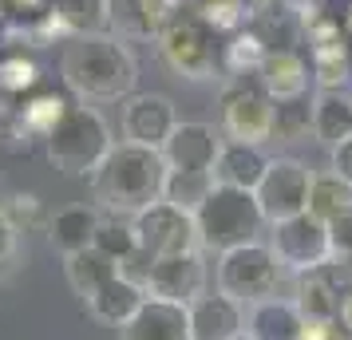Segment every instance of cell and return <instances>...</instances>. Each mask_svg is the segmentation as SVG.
Segmentation results:
<instances>
[{
	"label": "cell",
	"mask_w": 352,
	"mask_h": 340,
	"mask_svg": "<svg viewBox=\"0 0 352 340\" xmlns=\"http://www.w3.org/2000/svg\"><path fill=\"white\" fill-rule=\"evenodd\" d=\"M60 76L83 103H119L135 95L139 64L119 36H72L60 56Z\"/></svg>",
	"instance_id": "cell-1"
},
{
	"label": "cell",
	"mask_w": 352,
	"mask_h": 340,
	"mask_svg": "<svg viewBox=\"0 0 352 340\" xmlns=\"http://www.w3.org/2000/svg\"><path fill=\"white\" fill-rule=\"evenodd\" d=\"M273 107L257 76H226L218 87V131L234 143L265 146L273 139Z\"/></svg>",
	"instance_id": "cell-6"
},
{
	"label": "cell",
	"mask_w": 352,
	"mask_h": 340,
	"mask_svg": "<svg viewBox=\"0 0 352 340\" xmlns=\"http://www.w3.org/2000/svg\"><path fill=\"white\" fill-rule=\"evenodd\" d=\"M352 206V186L340 174L324 170V174H313V186H309V214L320 218V222H333L340 210Z\"/></svg>",
	"instance_id": "cell-27"
},
{
	"label": "cell",
	"mask_w": 352,
	"mask_h": 340,
	"mask_svg": "<svg viewBox=\"0 0 352 340\" xmlns=\"http://www.w3.org/2000/svg\"><path fill=\"white\" fill-rule=\"evenodd\" d=\"M309 67H313L317 91H340V87H344V80H349L344 40H336V44H317V48H313V56H309Z\"/></svg>",
	"instance_id": "cell-30"
},
{
	"label": "cell",
	"mask_w": 352,
	"mask_h": 340,
	"mask_svg": "<svg viewBox=\"0 0 352 340\" xmlns=\"http://www.w3.org/2000/svg\"><path fill=\"white\" fill-rule=\"evenodd\" d=\"M155 44H159L162 64L170 67L178 80L202 83V80H214L218 67H222V48L226 44H218V32H214L194 8L190 12L178 8L175 16H170V24L159 32Z\"/></svg>",
	"instance_id": "cell-5"
},
{
	"label": "cell",
	"mask_w": 352,
	"mask_h": 340,
	"mask_svg": "<svg viewBox=\"0 0 352 340\" xmlns=\"http://www.w3.org/2000/svg\"><path fill=\"white\" fill-rule=\"evenodd\" d=\"M48 20L56 36H96L107 32V0H52Z\"/></svg>",
	"instance_id": "cell-23"
},
{
	"label": "cell",
	"mask_w": 352,
	"mask_h": 340,
	"mask_svg": "<svg viewBox=\"0 0 352 340\" xmlns=\"http://www.w3.org/2000/svg\"><path fill=\"white\" fill-rule=\"evenodd\" d=\"M99 226H103V214H99L96 202L91 206L87 202H76V206H64V210H56L48 218V242L60 258H72V253L96 245Z\"/></svg>",
	"instance_id": "cell-19"
},
{
	"label": "cell",
	"mask_w": 352,
	"mask_h": 340,
	"mask_svg": "<svg viewBox=\"0 0 352 340\" xmlns=\"http://www.w3.org/2000/svg\"><path fill=\"white\" fill-rule=\"evenodd\" d=\"M64 273H67V285H72V293H76L80 301H87L91 293L103 289V285H107L115 273H119V265H115L111 258H103L96 245H91V249H80V253L64 258Z\"/></svg>",
	"instance_id": "cell-25"
},
{
	"label": "cell",
	"mask_w": 352,
	"mask_h": 340,
	"mask_svg": "<svg viewBox=\"0 0 352 340\" xmlns=\"http://www.w3.org/2000/svg\"><path fill=\"white\" fill-rule=\"evenodd\" d=\"M111 146H115V139H111L107 119L96 107L76 103V107H67L60 115V123L44 139V155H48V162L60 174H67V179H91L96 166L107 159Z\"/></svg>",
	"instance_id": "cell-4"
},
{
	"label": "cell",
	"mask_w": 352,
	"mask_h": 340,
	"mask_svg": "<svg viewBox=\"0 0 352 340\" xmlns=\"http://www.w3.org/2000/svg\"><path fill=\"white\" fill-rule=\"evenodd\" d=\"M166 170L170 166L162 159V150L115 143L87 182H91V198L99 210L115 214V218H135L139 210H146L151 202L162 198Z\"/></svg>",
	"instance_id": "cell-2"
},
{
	"label": "cell",
	"mask_w": 352,
	"mask_h": 340,
	"mask_svg": "<svg viewBox=\"0 0 352 340\" xmlns=\"http://www.w3.org/2000/svg\"><path fill=\"white\" fill-rule=\"evenodd\" d=\"M313 135V99H285L273 107V139L277 143H305Z\"/></svg>",
	"instance_id": "cell-29"
},
{
	"label": "cell",
	"mask_w": 352,
	"mask_h": 340,
	"mask_svg": "<svg viewBox=\"0 0 352 340\" xmlns=\"http://www.w3.org/2000/svg\"><path fill=\"white\" fill-rule=\"evenodd\" d=\"M265 166H270L265 146L226 139L222 150H218V162H214V182H222V186H238V190H257V182H261V174H265Z\"/></svg>",
	"instance_id": "cell-20"
},
{
	"label": "cell",
	"mask_w": 352,
	"mask_h": 340,
	"mask_svg": "<svg viewBox=\"0 0 352 340\" xmlns=\"http://www.w3.org/2000/svg\"><path fill=\"white\" fill-rule=\"evenodd\" d=\"M210 190H214V174H206V170H166L162 202H175V206L194 214L206 202Z\"/></svg>",
	"instance_id": "cell-28"
},
{
	"label": "cell",
	"mask_w": 352,
	"mask_h": 340,
	"mask_svg": "<svg viewBox=\"0 0 352 340\" xmlns=\"http://www.w3.org/2000/svg\"><path fill=\"white\" fill-rule=\"evenodd\" d=\"M336 321L352 332V285H349V289H340V317H336Z\"/></svg>",
	"instance_id": "cell-38"
},
{
	"label": "cell",
	"mask_w": 352,
	"mask_h": 340,
	"mask_svg": "<svg viewBox=\"0 0 352 340\" xmlns=\"http://www.w3.org/2000/svg\"><path fill=\"white\" fill-rule=\"evenodd\" d=\"M96 249L103 258H111L119 269L127 265L135 253H139V242H135V229H131V218H103V226L96 234Z\"/></svg>",
	"instance_id": "cell-31"
},
{
	"label": "cell",
	"mask_w": 352,
	"mask_h": 340,
	"mask_svg": "<svg viewBox=\"0 0 352 340\" xmlns=\"http://www.w3.org/2000/svg\"><path fill=\"white\" fill-rule=\"evenodd\" d=\"M329 170L340 174V179L352 186V139H344V143H336L333 150H329Z\"/></svg>",
	"instance_id": "cell-35"
},
{
	"label": "cell",
	"mask_w": 352,
	"mask_h": 340,
	"mask_svg": "<svg viewBox=\"0 0 352 340\" xmlns=\"http://www.w3.org/2000/svg\"><path fill=\"white\" fill-rule=\"evenodd\" d=\"M210 285V269L202 249H190V253H175V258H155L151 269L143 277L146 297H159V301H175V305H190L198 301Z\"/></svg>",
	"instance_id": "cell-11"
},
{
	"label": "cell",
	"mask_w": 352,
	"mask_h": 340,
	"mask_svg": "<svg viewBox=\"0 0 352 340\" xmlns=\"http://www.w3.org/2000/svg\"><path fill=\"white\" fill-rule=\"evenodd\" d=\"M234 340H254V337H250V332H241V337H234Z\"/></svg>",
	"instance_id": "cell-40"
},
{
	"label": "cell",
	"mask_w": 352,
	"mask_h": 340,
	"mask_svg": "<svg viewBox=\"0 0 352 340\" xmlns=\"http://www.w3.org/2000/svg\"><path fill=\"white\" fill-rule=\"evenodd\" d=\"M52 0H8V12H28V16H44Z\"/></svg>",
	"instance_id": "cell-37"
},
{
	"label": "cell",
	"mask_w": 352,
	"mask_h": 340,
	"mask_svg": "<svg viewBox=\"0 0 352 340\" xmlns=\"http://www.w3.org/2000/svg\"><path fill=\"white\" fill-rule=\"evenodd\" d=\"M182 0H107V28L119 40H159Z\"/></svg>",
	"instance_id": "cell-14"
},
{
	"label": "cell",
	"mask_w": 352,
	"mask_h": 340,
	"mask_svg": "<svg viewBox=\"0 0 352 340\" xmlns=\"http://www.w3.org/2000/svg\"><path fill=\"white\" fill-rule=\"evenodd\" d=\"M175 127H178V111L166 95L135 91L131 99H123V143L162 150V143L170 139Z\"/></svg>",
	"instance_id": "cell-12"
},
{
	"label": "cell",
	"mask_w": 352,
	"mask_h": 340,
	"mask_svg": "<svg viewBox=\"0 0 352 340\" xmlns=\"http://www.w3.org/2000/svg\"><path fill=\"white\" fill-rule=\"evenodd\" d=\"M40 83V67L28 56H0V95L8 99H28Z\"/></svg>",
	"instance_id": "cell-32"
},
{
	"label": "cell",
	"mask_w": 352,
	"mask_h": 340,
	"mask_svg": "<svg viewBox=\"0 0 352 340\" xmlns=\"http://www.w3.org/2000/svg\"><path fill=\"white\" fill-rule=\"evenodd\" d=\"M245 4L250 0H190V8L206 20L214 32H241V24L250 16Z\"/></svg>",
	"instance_id": "cell-33"
},
{
	"label": "cell",
	"mask_w": 352,
	"mask_h": 340,
	"mask_svg": "<svg viewBox=\"0 0 352 340\" xmlns=\"http://www.w3.org/2000/svg\"><path fill=\"white\" fill-rule=\"evenodd\" d=\"M135 229V242L146 258H175V253H190L202 249L198 245V226H194V214L175 206V202H151L146 210H139L131 218Z\"/></svg>",
	"instance_id": "cell-8"
},
{
	"label": "cell",
	"mask_w": 352,
	"mask_h": 340,
	"mask_svg": "<svg viewBox=\"0 0 352 340\" xmlns=\"http://www.w3.org/2000/svg\"><path fill=\"white\" fill-rule=\"evenodd\" d=\"M309 186H313V170L301 159H289V155L270 159V166H265V174L254 190L265 222L273 226V222H285L293 214H305L309 210Z\"/></svg>",
	"instance_id": "cell-10"
},
{
	"label": "cell",
	"mask_w": 352,
	"mask_h": 340,
	"mask_svg": "<svg viewBox=\"0 0 352 340\" xmlns=\"http://www.w3.org/2000/svg\"><path fill=\"white\" fill-rule=\"evenodd\" d=\"M257 80L270 91L273 103H285V99H301L309 91V80H313V67L297 48H273L265 52V60L257 67Z\"/></svg>",
	"instance_id": "cell-18"
},
{
	"label": "cell",
	"mask_w": 352,
	"mask_h": 340,
	"mask_svg": "<svg viewBox=\"0 0 352 340\" xmlns=\"http://www.w3.org/2000/svg\"><path fill=\"white\" fill-rule=\"evenodd\" d=\"M226 135L214 123H198V119H178V127L170 131V139L162 143V159L170 170H206L214 174V162L222 150Z\"/></svg>",
	"instance_id": "cell-13"
},
{
	"label": "cell",
	"mask_w": 352,
	"mask_h": 340,
	"mask_svg": "<svg viewBox=\"0 0 352 340\" xmlns=\"http://www.w3.org/2000/svg\"><path fill=\"white\" fill-rule=\"evenodd\" d=\"M297 305H301L305 321H336V317H340V285H336L324 269L301 273Z\"/></svg>",
	"instance_id": "cell-26"
},
{
	"label": "cell",
	"mask_w": 352,
	"mask_h": 340,
	"mask_svg": "<svg viewBox=\"0 0 352 340\" xmlns=\"http://www.w3.org/2000/svg\"><path fill=\"white\" fill-rule=\"evenodd\" d=\"M329 226V245H333V258H352V206L340 210Z\"/></svg>",
	"instance_id": "cell-34"
},
{
	"label": "cell",
	"mask_w": 352,
	"mask_h": 340,
	"mask_svg": "<svg viewBox=\"0 0 352 340\" xmlns=\"http://www.w3.org/2000/svg\"><path fill=\"white\" fill-rule=\"evenodd\" d=\"M12 258H16V229L0 218V265H8Z\"/></svg>",
	"instance_id": "cell-36"
},
{
	"label": "cell",
	"mask_w": 352,
	"mask_h": 340,
	"mask_svg": "<svg viewBox=\"0 0 352 340\" xmlns=\"http://www.w3.org/2000/svg\"><path fill=\"white\" fill-rule=\"evenodd\" d=\"M186 313H190V340H234L245 332V305L218 289L190 301Z\"/></svg>",
	"instance_id": "cell-15"
},
{
	"label": "cell",
	"mask_w": 352,
	"mask_h": 340,
	"mask_svg": "<svg viewBox=\"0 0 352 340\" xmlns=\"http://www.w3.org/2000/svg\"><path fill=\"white\" fill-rule=\"evenodd\" d=\"M270 249L289 273H317L333 261V245H329V226L313 218V214H293L285 222L270 226Z\"/></svg>",
	"instance_id": "cell-9"
},
{
	"label": "cell",
	"mask_w": 352,
	"mask_h": 340,
	"mask_svg": "<svg viewBox=\"0 0 352 340\" xmlns=\"http://www.w3.org/2000/svg\"><path fill=\"white\" fill-rule=\"evenodd\" d=\"M119 340H190V313L186 305L146 297L139 313L119 328Z\"/></svg>",
	"instance_id": "cell-16"
},
{
	"label": "cell",
	"mask_w": 352,
	"mask_h": 340,
	"mask_svg": "<svg viewBox=\"0 0 352 340\" xmlns=\"http://www.w3.org/2000/svg\"><path fill=\"white\" fill-rule=\"evenodd\" d=\"M146 301V289L139 285V281H131V277L115 273L103 289H96L83 305H87V313L96 317L99 324H111V328H123V324L139 313V305Z\"/></svg>",
	"instance_id": "cell-21"
},
{
	"label": "cell",
	"mask_w": 352,
	"mask_h": 340,
	"mask_svg": "<svg viewBox=\"0 0 352 340\" xmlns=\"http://www.w3.org/2000/svg\"><path fill=\"white\" fill-rule=\"evenodd\" d=\"M281 273H285V265L277 261L270 242H250V245H238V249L218 253L214 285H218V293L234 297L241 305H254L261 297H273L277 293Z\"/></svg>",
	"instance_id": "cell-7"
},
{
	"label": "cell",
	"mask_w": 352,
	"mask_h": 340,
	"mask_svg": "<svg viewBox=\"0 0 352 340\" xmlns=\"http://www.w3.org/2000/svg\"><path fill=\"white\" fill-rule=\"evenodd\" d=\"M305 313L289 297H261L245 305V332L254 340H305Z\"/></svg>",
	"instance_id": "cell-17"
},
{
	"label": "cell",
	"mask_w": 352,
	"mask_h": 340,
	"mask_svg": "<svg viewBox=\"0 0 352 340\" xmlns=\"http://www.w3.org/2000/svg\"><path fill=\"white\" fill-rule=\"evenodd\" d=\"M313 139L329 150L352 139V95H344V87L313 95Z\"/></svg>",
	"instance_id": "cell-22"
},
{
	"label": "cell",
	"mask_w": 352,
	"mask_h": 340,
	"mask_svg": "<svg viewBox=\"0 0 352 340\" xmlns=\"http://www.w3.org/2000/svg\"><path fill=\"white\" fill-rule=\"evenodd\" d=\"M72 103L64 95H56V91H36L28 95L24 103L16 107V123H20V143H44L52 135V127L60 123V115L67 111Z\"/></svg>",
	"instance_id": "cell-24"
},
{
	"label": "cell",
	"mask_w": 352,
	"mask_h": 340,
	"mask_svg": "<svg viewBox=\"0 0 352 340\" xmlns=\"http://www.w3.org/2000/svg\"><path fill=\"white\" fill-rule=\"evenodd\" d=\"M254 8H277V4H285V0H250Z\"/></svg>",
	"instance_id": "cell-39"
},
{
	"label": "cell",
	"mask_w": 352,
	"mask_h": 340,
	"mask_svg": "<svg viewBox=\"0 0 352 340\" xmlns=\"http://www.w3.org/2000/svg\"><path fill=\"white\" fill-rule=\"evenodd\" d=\"M194 226H198V245L206 253H226L238 245L261 242L265 234V214L257 206L254 190H238V186H222L214 182L206 202L194 210Z\"/></svg>",
	"instance_id": "cell-3"
}]
</instances>
